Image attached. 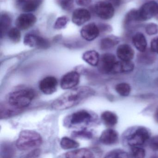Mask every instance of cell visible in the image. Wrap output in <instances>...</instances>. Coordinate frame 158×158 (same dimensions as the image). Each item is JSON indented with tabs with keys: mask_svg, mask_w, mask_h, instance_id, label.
<instances>
[{
	"mask_svg": "<svg viewBox=\"0 0 158 158\" xmlns=\"http://www.w3.org/2000/svg\"><path fill=\"white\" fill-rule=\"evenodd\" d=\"M96 120V116L86 110H80L66 116L63 121L65 127L68 128H87Z\"/></svg>",
	"mask_w": 158,
	"mask_h": 158,
	"instance_id": "cell-2",
	"label": "cell"
},
{
	"mask_svg": "<svg viewBox=\"0 0 158 158\" xmlns=\"http://www.w3.org/2000/svg\"><path fill=\"white\" fill-rule=\"evenodd\" d=\"M101 119L103 123L108 127L114 126L118 121L117 115L110 111L103 112L101 114Z\"/></svg>",
	"mask_w": 158,
	"mask_h": 158,
	"instance_id": "cell-24",
	"label": "cell"
},
{
	"mask_svg": "<svg viewBox=\"0 0 158 158\" xmlns=\"http://www.w3.org/2000/svg\"><path fill=\"white\" fill-rule=\"evenodd\" d=\"M35 96V92L33 89H21L10 93L7 101L15 107L24 109L31 103Z\"/></svg>",
	"mask_w": 158,
	"mask_h": 158,
	"instance_id": "cell-5",
	"label": "cell"
},
{
	"mask_svg": "<svg viewBox=\"0 0 158 158\" xmlns=\"http://www.w3.org/2000/svg\"><path fill=\"white\" fill-rule=\"evenodd\" d=\"M41 135L35 131L24 130L21 131L16 141V146L21 151L29 150L41 145Z\"/></svg>",
	"mask_w": 158,
	"mask_h": 158,
	"instance_id": "cell-3",
	"label": "cell"
},
{
	"mask_svg": "<svg viewBox=\"0 0 158 158\" xmlns=\"http://www.w3.org/2000/svg\"><path fill=\"white\" fill-rule=\"evenodd\" d=\"M100 32L98 27L94 23H90L81 29L80 34L84 40L90 41L96 39L99 35Z\"/></svg>",
	"mask_w": 158,
	"mask_h": 158,
	"instance_id": "cell-13",
	"label": "cell"
},
{
	"mask_svg": "<svg viewBox=\"0 0 158 158\" xmlns=\"http://www.w3.org/2000/svg\"><path fill=\"white\" fill-rule=\"evenodd\" d=\"M118 139V133L114 129H106L102 133L100 137V141L104 145H111L114 144Z\"/></svg>",
	"mask_w": 158,
	"mask_h": 158,
	"instance_id": "cell-18",
	"label": "cell"
},
{
	"mask_svg": "<svg viewBox=\"0 0 158 158\" xmlns=\"http://www.w3.org/2000/svg\"><path fill=\"white\" fill-rule=\"evenodd\" d=\"M120 40L118 37L114 35H110L101 40L100 43L101 49L107 50L118 45Z\"/></svg>",
	"mask_w": 158,
	"mask_h": 158,
	"instance_id": "cell-22",
	"label": "cell"
},
{
	"mask_svg": "<svg viewBox=\"0 0 158 158\" xmlns=\"http://www.w3.org/2000/svg\"><path fill=\"white\" fill-rule=\"evenodd\" d=\"M91 14L85 9H77L75 10L72 15V21L76 25L80 26L89 21Z\"/></svg>",
	"mask_w": 158,
	"mask_h": 158,
	"instance_id": "cell-14",
	"label": "cell"
},
{
	"mask_svg": "<svg viewBox=\"0 0 158 158\" xmlns=\"http://www.w3.org/2000/svg\"><path fill=\"white\" fill-rule=\"evenodd\" d=\"M80 81V75L76 71H72L65 74L62 77L60 86L63 89L74 88Z\"/></svg>",
	"mask_w": 158,
	"mask_h": 158,
	"instance_id": "cell-10",
	"label": "cell"
},
{
	"mask_svg": "<svg viewBox=\"0 0 158 158\" xmlns=\"http://www.w3.org/2000/svg\"><path fill=\"white\" fill-rule=\"evenodd\" d=\"M82 58L88 64L93 66H98L100 60L99 54L96 51H88L83 54Z\"/></svg>",
	"mask_w": 158,
	"mask_h": 158,
	"instance_id": "cell-23",
	"label": "cell"
},
{
	"mask_svg": "<svg viewBox=\"0 0 158 158\" xmlns=\"http://www.w3.org/2000/svg\"><path fill=\"white\" fill-rule=\"evenodd\" d=\"M100 31H107L110 30V26H109L105 25H101L98 27Z\"/></svg>",
	"mask_w": 158,
	"mask_h": 158,
	"instance_id": "cell-43",
	"label": "cell"
},
{
	"mask_svg": "<svg viewBox=\"0 0 158 158\" xmlns=\"http://www.w3.org/2000/svg\"><path fill=\"white\" fill-rule=\"evenodd\" d=\"M59 4L63 10L69 11L73 8L74 0H60Z\"/></svg>",
	"mask_w": 158,
	"mask_h": 158,
	"instance_id": "cell-37",
	"label": "cell"
},
{
	"mask_svg": "<svg viewBox=\"0 0 158 158\" xmlns=\"http://www.w3.org/2000/svg\"><path fill=\"white\" fill-rule=\"evenodd\" d=\"M60 146L63 149L76 148L79 146L78 142L67 137H64L61 139Z\"/></svg>",
	"mask_w": 158,
	"mask_h": 158,
	"instance_id": "cell-27",
	"label": "cell"
},
{
	"mask_svg": "<svg viewBox=\"0 0 158 158\" xmlns=\"http://www.w3.org/2000/svg\"><path fill=\"white\" fill-rule=\"evenodd\" d=\"M95 91L88 86L72 89L57 98L51 104L53 110H62L72 108L93 96Z\"/></svg>",
	"mask_w": 158,
	"mask_h": 158,
	"instance_id": "cell-1",
	"label": "cell"
},
{
	"mask_svg": "<svg viewBox=\"0 0 158 158\" xmlns=\"http://www.w3.org/2000/svg\"><path fill=\"white\" fill-rule=\"evenodd\" d=\"M132 42L135 48L139 52H143L147 49V41L144 35L140 32L136 33L132 38Z\"/></svg>",
	"mask_w": 158,
	"mask_h": 158,
	"instance_id": "cell-21",
	"label": "cell"
},
{
	"mask_svg": "<svg viewBox=\"0 0 158 158\" xmlns=\"http://www.w3.org/2000/svg\"><path fill=\"white\" fill-rule=\"evenodd\" d=\"M116 55L121 60H131L134 58L135 52L132 47L128 44H123L117 48Z\"/></svg>",
	"mask_w": 158,
	"mask_h": 158,
	"instance_id": "cell-16",
	"label": "cell"
},
{
	"mask_svg": "<svg viewBox=\"0 0 158 158\" xmlns=\"http://www.w3.org/2000/svg\"><path fill=\"white\" fill-rule=\"evenodd\" d=\"M134 64L131 60L117 61L115 64L112 73H130L134 70Z\"/></svg>",
	"mask_w": 158,
	"mask_h": 158,
	"instance_id": "cell-19",
	"label": "cell"
},
{
	"mask_svg": "<svg viewBox=\"0 0 158 158\" xmlns=\"http://www.w3.org/2000/svg\"><path fill=\"white\" fill-rule=\"evenodd\" d=\"M94 11L96 15L102 20H110L114 14V7L109 2H97L94 7Z\"/></svg>",
	"mask_w": 158,
	"mask_h": 158,
	"instance_id": "cell-6",
	"label": "cell"
},
{
	"mask_svg": "<svg viewBox=\"0 0 158 158\" xmlns=\"http://www.w3.org/2000/svg\"><path fill=\"white\" fill-rule=\"evenodd\" d=\"M109 2H110L114 6L118 7L121 4L122 0H109Z\"/></svg>",
	"mask_w": 158,
	"mask_h": 158,
	"instance_id": "cell-42",
	"label": "cell"
},
{
	"mask_svg": "<svg viewBox=\"0 0 158 158\" xmlns=\"http://www.w3.org/2000/svg\"><path fill=\"white\" fill-rule=\"evenodd\" d=\"M72 137L76 138H83L90 139L93 137V134L87 128L80 129L78 131H75L72 134Z\"/></svg>",
	"mask_w": 158,
	"mask_h": 158,
	"instance_id": "cell-29",
	"label": "cell"
},
{
	"mask_svg": "<svg viewBox=\"0 0 158 158\" xmlns=\"http://www.w3.org/2000/svg\"><path fill=\"white\" fill-rule=\"evenodd\" d=\"M150 136V133L147 128L137 126L127 130L125 133L124 139L130 147H140L149 139Z\"/></svg>",
	"mask_w": 158,
	"mask_h": 158,
	"instance_id": "cell-4",
	"label": "cell"
},
{
	"mask_svg": "<svg viewBox=\"0 0 158 158\" xmlns=\"http://www.w3.org/2000/svg\"><path fill=\"white\" fill-rule=\"evenodd\" d=\"M131 154L134 158H144L146 155V151L144 149L139 147H132Z\"/></svg>",
	"mask_w": 158,
	"mask_h": 158,
	"instance_id": "cell-35",
	"label": "cell"
},
{
	"mask_svg": "<svg viewBox=\"0 0 158 158\" xmlns=\"http://www.w3.org/2000/svg\"><path fill=\"white\" fill-rule=\"evenodd\" d=\"M58 81L56 77L53 76H48L43 78L39 84L40 90L44 94L51 95L57 90Z\"/></svg>",
	"mask_w": 158,
	"mask_h": 158,
	"instance_id": "cell-12",
	"label": "cell"
},
{
	"mask_svg": "<svg viewBox=\"0 0 158 158\" xmlns=\"http://www.w3.org/2000/svg\"><path fill=\"white\" fill-rule=\"evenodd\" d=\"M8 35L10 40L13 43H18L21 40V32L17 27H13L10 29L8 31Z\"/></svg>",
	"mask_w": 158,
	"mask_h": 158,
	"instance_id": "cell-30",
	"label": "cell"
},
{
	"mask_svg": "<svg viewBox=\"0 0 158 158\" xmlns=\"http://www.w3.org/2000/svg\"><path fill=\"white\" fill-rule=\"evenodd\" d=\"M145 31L148 35H156L158 33V25L154 23H150L146 25Z\"/></svg>",
	"mask_w": 158,
	"mask_h": 158,
	"instance_id": "cell-36",
	"label": "cell"
},
{
	"mask_svg": "<svg viewBox=\"0 0 158 158\" xmlns=\"http://www.w3.org/2000/svg\"><path fill=\"white\" fill-rule=\"evenodd\" d=\"M116 62V58L113 54L110 53L102 54L100 58L98 65L99 71L103 74L112 73L113 69Z\"/></svg>",
	"mask_w": 158,
	"mask_h": 158,
	"instance_id": "cell-7",
	"label": "cell"
},
{
	"mask_svg": "<svg viewBox=\"0 0 158 158\" xmlns=\"http://www.w3.org/2000/svg\"><path fill=\"white\" fill-rule=\"evenodd\" d=\"M155 17H156V19L158 20V10L157 11V13H156V15H155Z\"/></svg>",
	"mask_w": 158,
	"mask_h": 158,
	"instance_id": "cell-45",
	"label": "cell"
},
{
	"mask_svg": "<svg viewBox=\"0 0 158 158\" xmlns=\"http://www.w3.org/2000/svg\"><path fill=\"white\" fill-rule=\"evenodd\" d=\"M158 10V4L154 1L144 3L138 10L139 21H145L154 17Z\"/></svg>",
	"mask_w": 158,
	"mask_h": 158,
	"instance_id": "cell-8",
	"label": "cell"
},
{
	"mask_svg": "<svg viewBox=\"0 0 158 158\" xmlns=\"http://www.w3.org/2000/svg\"><path fill=\"white\" fill-rule=\"evenodd\" d=\"M0 107V114L1 119L10 118L17 115L22 113L23 109L15 107L10 104L7 101L4 102H1Z\"/></svg>",
	"mask_w": 158,
	"mask_h": 158,
	"instance_id": "cell-15",
	"label": "cell"
},
{
	"mask_svg": "<svg viewBox=\"0 0 158 158\" xmlns=\"http://www.w3.org/2000/svg\"><path fill=\"white\" fill-rule=\"evenodd\" d=\"M116 92L121 96H128L131 92V87L127 83H122L116 85L115 87Z\"/></svg>",
	"mask_w": 158,
	"mask_h": 158,
	"instance_id": "cell-28",
	"label": "cell"
},
{
	"mask_svg": "<svg viewBox=\"0 0 158 158\" xmlns=\"http://www.w3.org/2000/svg\"><path fill=\"white\" fill-rule=\"evenodd\" d=\"M128 153L121 149H115L111 151L106 154V158H127Z\"/></svg>",
	"mask_w": 158,
	"mask_h": 158,
	"instance_id": "cell-33",
	"label": "cell"
},
{
	"mask_svg": "<svg viewBox=\"0 0 158 158\" xmlns=\"http://www.w3.org/2000/svg\"><path fill=\"white\" fill-rule=\"evenodd\" d=\"M66 158H94V154L92 151L87 148H80L68 152L64 154Z\"/></svg>",
	"mask_w": 158,
	"mask_h": 158,
	"instance_id": "cell-20",
	"label": "cell"
},
{
	"mask_svg": "<svg viewBox=\"0 0 158 158\" xmlns=\"http://www.w3.org/2000/svg\"><path fill=\"white\" fill-rule=\"evenodd\" d=\"M40 150L39 149L34 150L27 155V157H37L40 155Z\"/></svg>",
	"mask_w": 158,
	"mask_h": 158,
	"instance_id": "cell-41",
	"label": "cell"
},
{
	"mask_svg": "<svg viewBox=\"0 0 158 158\" xmlns=\"http://www.w3.org/2000/svg\"><path fill=\"white\" fill-rule=\"evenodd\" d=\"M149 146L154 151H158V135L153 137L149 142Z\"/></svg>",
	"mask_w": 158,
	"mask_h": 158,
	"instance_id": "cell-38",
	"label": "cell"
},
{
	"mask_svg": "<svg viewBox=\"0 0 158 158\" xmlns=\"http://www.w3.org/2000/svg\"><path fill=\"white\" fill-rule=\"evenodd\" d=\"M14 154V149L10 144H4L2 146L1 154L2 157H11Z\"/></svg>",
	"mask_w": 158,
	"mask_h": 158,
	"instance_id": "cell-32",
	"label": "cell"
},
{
	"mask_svg": "<svg viewBox=\"0 0 158 158\" xmlns=\"http://www.w3.org/2000/svg\"><path fill=\"white\" fill-rule=\"evenodd\" d=\"M36 21V17L34 15L27 13L22 14L17 17L15 25L20 30H27L34 26Z\"/></svg>",
	"mask_w": 158,
	"mask_h": 158,
	"instance_id": "cell-11",
	"label": "cell"
},
{
	"mask_svg": "<svg viewBox=\"0 0 158 158\" xmlns=\"http://www.w3.org/2000/svg\"><path fill=\"white\" fill-rule=\"evenodd\" d=\"M42 0H17L19 9L26 13L35 11L41 4Z\"/></svg>",
	"mask_w": 158,
	"mask_h": 158,
	"instance_id": "cell-17",
	"label": "cell"
},
{
	"mask_svg": "<svg viewBox=\"0 0 158 158\" xmlns=\"http://www.w3.org/2000/svg\"><path fill=\"white\" fill-rule=\"evenodd\" d=\"M155 57L154 52L147 49L143 52H140L138 56V60L139 62L144 64H151L155 60Z\"/></svg>",
	"mask_w": 158,
	"mask_h": 158,
	"instance_id": "cell-25",
	"label": "cell"
},
{
	"mask_svg": "<svg viewBox=\"0 0 158 158\" xmlns=\"http://www.w3.org/2000/svg\"><path fill=\"white\" fill-rule=\"evenodd\" d=\"M151 50L154 53H158V36L154 38L152 40Z\"/></svg>",
	"mask_w": 158,
	"mask_h": 158,
	"instance_id": "cell-39",
	"label": "cell"
},
{
	"mask_svg": "<svg viewBox=\"0 0 158 158\" xmlns=\"http://www.w3.org/2000/svg\"><path fill=\"white\" fill-rule=\"evenodd\" d=\"M134 21H140L139 16L138 10L135 9H133L127 13L125 17L124 24L125 25L127 24Z\"/></svg>",
	"mask_w": 158,
	"mask_h": 158,
	"instance_id": "cell-31",
	"label": "cell"
},
{
	"mask_svg": "<svg viewBox=\"0 0 158 158\" xmlns=\"http://www.w3.org/2000/svg\"><path fill=\"white\" fill-rule=\"evenodd\" d=\"M77 4L79 6H87L91 3V0H75Z\"/></svg>",
	"mask_w": 158,
	"mask_h": 158,
	"instance_id": "cell-40",
	"label": "cell"
},
{
	"mask_svg": "<svg viewBox=\"0 0 158 158\" xmlns=\"http://www.w3.org/2000/svg\"><path fill=\"white\" fill-rule=\"evenodd\" d=\"M11 23L10 17L8 15L3 14L1 16V37L2 38L3 36L7 32Z\"/></svg>",
	"mask_w": 158,
	"mask_h": 158,
	"instance_id": "cell-26",
	"label": "cell"
},
{
	"mask_svg": "<svg viewBox=\"0 0 158 158\" xmlns=\"http://www.w3.org/2000/svg\"><path fill=\"white\" fill-rule=\"evenodd\" d=\"M154 118L155 121H156L157 123H158V108H157L155 113H154Z\"/></svg>",
	"mask_w": 158,
	"mask_h": 158,
	"instance_id": "cell-44",
	"label": "cell"
},
{
	"mask_svg": "<svg viewBox=\"0 0 158 158\" xmlns=\"http://www.w3.org/2000/svg\"><path fill=\"white\" fill-rule=\"evenodd\" d=\"M24 44L31 48L40 49H47L50 46L49 42L46 39L32 34L26 35L24 39Z\"/></svg>",
	"mask_w": 158,
	"mask_h": 158,
	"instance_id": "cell-9",
	"label": "cell"
},
{
	"mask_svg": "<svg viewBox=\"0 0 158 158\" xmlns=\"http://www.w3.org/2000/svg\"><path fill=\"white\" fill-rule=\"evenodd\" d=\"M68 21H69V19L66 16H60L56 20L53 26V27L54 29L57 30L62 29L66 26Z\"/></svg>",
	"mask_w": 158,
	"mask_h": 158,
	"instance_id": "cell-34",
	"label": "cell"
}]
</instances>
